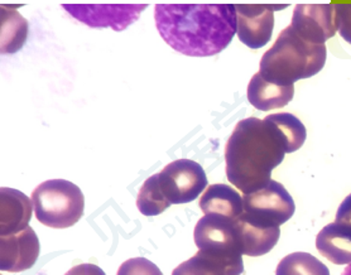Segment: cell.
<instances>
[{"label": "cell", "instance_id": "obj_1", "mask_svg": "<svg viewBox=\"0 0 351 275\" xmlns=\"http://www.w3.org/2000/svg\"><path fill=\"white\" fill-rule=\"evenodd\" d=\"M154 19L168 46L191 57L223 52L238 33L232 4H157Z\"/></svg>", "mask_w": 351, "mask_h": 275}, {"label": "cell", "instance_id": "obj_2", "mask_svg": "<svg viewBox=\"0 0 351 275\" xmlns=\"http://www.w3.org/2000/svg\"><path fill=\"white\" fill-rule=\"evenodd\" d=\"M291 153L286 135L269 119H244L235 126L225 148L229 181L245 195L265 187L271 171Z\"/></svg>", "mask_w": 351, "mask_h": 275}, {"label": "cell", "instance_id": "obj_3", "mask_svg": "<svg viewBox=\"0 0 351 275\" xmlns=\"http://www.w3.org/2000/svg\"><path fill=\"white\" fill-rule=\"evenodd\" d=\"M33 211L37 220L52 228H71L85 210V197L72 182L51 180L33 191Z\"/></svg>", "mask_w": 351, "mask_h": 275}, {"label": "cell", "instance_id": "obj_4", "mask_svg": "<svg viewBox=\"0 0 351 275\" xmlns=\"http://www.w3.org/2000/svg\"><path fill=\"white\" fill-rule=\"evenodd\" d=\"M258 73L278 87H293L295 81L310 76L306 72V43L292 25L282 32L273 47L264 53Z\"/></svg>", "mask_w": 351, "mask_h": 275}, {"label": "cell", "instance_id": "obj_5", "mask_svg": "<svg viewBox=\"0 0 351 275\" xmlns=\"http://www.w3.org/2000/svg\"><path fill=\"white\" fill-rule=\"evenodd\" d=\"M244 213L241 217L256 228L271 230L293 215L295 204L287 189L280 183L271 181L265 187L243 198Z\"/></svg>", "mask_w": 351, "mask_h": 275}, {"label": "cell", "instance_id": "obj_6", "mask_svg": "<svg viewBox=\"0 0 351 275\" xmlns=\"http://www.w3.org/2000/svg\"><path fill=\"white\" fill-rule=\"evenodd\" d=\"M158 182L168 204H190L208 186V177L197 162L177 159L160 171Z\"/></svg>", "mask_w": 351, "mask_h": 275}, {"label": "cell", "instance_id": "obj_7", "mask_svg": "<svg viewBox=\"0 0 351 275\" xmlns=\"http://www.w3.org/2000/svg\"><path fill=\"white\" fill-rule=\"evenodd\" d=\"M148 4H62V8L90 28L125 31Z\"/></svg>", "mask_w": 351, "mask_h": 275}, {"label": "cell", "instance_id": "obj_8", "mask_svg": "<svg viewBox=\"0 0 351 275\" xmlns=\"http://www.w3.org/2000/svg\"><path fill=\"white\" fill-rule=\"evenodd\" d=\"M244 272L240 252L226 249H201L184 261L172 275H240Z\"/></svg>", "mask_w": 351, "mask_h": 275}, {"label": "cell", "instance_id": "obj_9", "mask_svg": "<svg viewBox=\"0 0 351 275\" xmlns=\"http://www.w3.org/2000/svg\"><path fill=\"white\" fill-rule=\"evenodd\" d=\"M40 254L38 239L28 228L8 236H1V265L5 272H22L32 267Z\"/></svg>", "mask_w": 351, "mask_h": 275}, {"label": "cell", "instance_id": "obj_10", "mask_svg": "<svg viewBox=\"0 0 351 275\" xmlns=\"http://www.w3.org/2000/svg\"><path fill=\"white\" fill-rule=\"evenodd\" d=\"M235 8L240 40L247 47H263L271 40L274 9H269V5H235Z\"/></svg>", "mask_w": 351, "mask_h": 275}, {"label": "cell", "instance_id": "obj_11", "mask_svg": "<svg viewBox=\"0 0 351 275\" xmlns=\"http://www.w3.org/2000/svg\"><path fill=\"white\" fill-rule=\"evenodd\" d=\"M32 202L16 189H1V236L21 232L28 228Z\"/></svg>", "mask_w": 351, "mask_h": 275}, {"label": "cell", "instance_id": "obj_12", "mask_svg": "<svg viewBox=\"0 0 351 275\" xmlns=\"http://www.w3.org/2000/svg\"><path fill=\"white\" fill-rule=\"evenodd\" d=\"M199 207L205 215H223L230 219H237L244 213L239 193L225 184L210 186L201 197Z\"/></svg>", "mask_w": 351, "mask_h": 275}, {"label": "cell", "instance_id": "obj_13", "mask_svg": "<svg viewBox=\"0 0 351 275\" xmlns=\"http://www.w3.org/2000/svg\"><path fill=\"white\" fill-rule=\"evenodd\" d=\"M319 252L335 264L351 263V228L331 224L322 228L316 240Z\"/></svg>", "mask_w": 351, "mask_h": 275}, {"label": "cell", "instance_id": "obj_14", "mask_svg": "<svg viewBox=\"0 0 351 275\" xmlns=\"http://www.w3.org/2000/svg\"><path fill=\"white\" fill-rule=\"evenodd\" d=\"M293 96V87H278L262 79L259 73L253 76L247 87V99L258 110H271L287 105Z\"/></svg>", "mask_w": 351, "mask_h": 275}, {"label": "cell", "instance_id": "obj_15", "mask_svg": "<svg viewBox=\"0 0 351 275\" xmlns=\"http://www.w3.org/2000/svg\"><path fill=\"white\" fill-rule=\"evenodd\" d=\"M28 36V22L16 9L1 5V53H16Z\"/></svg>", "mask_w": 351, "mask_h": 275}, {"label": "cell", "instance_id": "obj_16", "mask_svg": "<svg viewBox=\"0 0 351 275\" xmlns=\"http://www.w3.org/2000/svg\"><path fill=\"white\" fill-rule=\"evenodd\" d=\"M171 204L163 196L160 189L158 174L151 176L144 182L136 198V207L144 216H157L165 213Z\"/></svg>", "mask_w": 351, "mask_h": 275}, {"label": "cell", "instance_id": "obj_17", "mask_svg": "<svg viewBox=\"0 0 351 275\" xmlns=\"http://www.w3.org/2000/svg\"><path fill=\"white\" fill-rule=\"evenodd\" d=\"M277 275H328V269L319 260L304 252H295L282 260Z\"/></svg>", "mask_w": 351, "mask_h": 275}, {"label": "cell", "instance_id": "obj_18", "mask_svg": "<svg viewBox=\"0 0 351 275\" xmlns=\"http://www.w3.org/2000/svg\"><path fill=\"white\" fill-rule=\"evenodd\" d=\"M267 118L278 126L283 134L286 135L288 143H289L291 153L298 150L304 144V139H306V129L302 125V123L295 117L291 114L282 112V114L269 115Z\"/></svg>", "mask_w": 351, "mask_h": 275}, {"label": "cell", "instance_id": "obj_19", "mask_svg": "<svg viewBox=\"0 0 351 275\" xmlns=\"http://www.w3.org/2000/svg\"><path fill=\"white\" fill-rule=\"evenodd\" d=\"M117 275H163L151 260L145 258H133L120 265Z\"/></svg>", "mask_w": 351, "mask_h": 275}, {"label": "cell", "instance_id": "obj_20", "mask_svg": "<svg viewBox=\"0 0 351 275\" xmlns=\"http://www.w3.org/2000/svg\"><path fill=\"white\" fill-rule=\"evenodd\" d=\"M336 222L351 228V195L343 200L336 213Z\"/></svg>", "mask_w": 351, "mask_h": 275}, {"label": "cell", "instance_id": "obj_21", "mask_svg": "<svg viewBox=\"0 0 351 275\" xmlns=\"http://www.w3.org/2000/svg\"><path fill=\"white\" fill-rule=\"evenodd\" d=\"M64 275H106L101 267L95 264H79L70 269Z\"/></svg>", "mask_w": 351, "mask_h": 275}, {"label": "cell", "instance_id": "obj_22", "mask_svg": "<svg viewBox=\"0 0 351 275\" xmlns=\"http://www.w3.org/2000/svg\"><path fill=\"white\" fill-rule=\"evenodd\" d=\"M343 275H351V264L343 270Z\"/></svg>", "mask_w": 351, "mask_h": 275}]
</instances>
